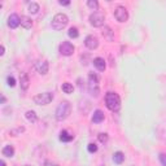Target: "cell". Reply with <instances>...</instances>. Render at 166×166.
Returning a JSON list of instances; mask_svg holds the SVG:
<instances>
[{
	"label": "cell",
	"instance_id": "cell-1",
	"mask_svg": "<svg viewBox=\"0 0 166 166\" xmlns=\"http://www.w3.org/2000/svg\"><path fill=\"white\" fill-rule=\"evenodd\" d=\"M105 105L110 112H118L121 109V97L116 92H108L105 95Z\"/></svg>",
	"mask_w": 166,
	"mask_h": 166
},
{
	"label": "cell",
	"instance_id": "cell-2",
	"mask_svg": "<svg viewBox=\"0 0 166 166\" xmlns=\"http://www.w3.org/2000/svg\"><path fill=\"white\" fill-rule=\"evenodd\" d=\"M70 112H72V105L69 101H61L59 104V107L56 108V112H55V116H56V120L57 121H65L70 116Z\"/></svg>",
	"mask_w": 166,
	"mask_h": 166
},
{
	"label": "cell",
	"instance_id": "cell-3",
	"mask_svg": "<svg viewBox=\"0 0 166 166\" xmlns=\"http://www.w3.org/2000/svg\"><path fill=\"white\" fill-rule=\"evenodd\" d=\"M69 24V18L65 13H57L55 14L53 20H52V29L56 30V31H60L64 27H66V25Z\"/></svg>",
	"mask_w": 166,
	"mask_h": 166
},
{
	"label": "cell",
	"instance_id": "cell-4",
	"mask_svg": "<svg viewBox=\"0 0 166 166\" xmlns=\"http://www.w3.org/2000/svg\"><path fill=\"white\" fill-rule=\"evenodd\" d=\"M88 91L92 96H97L100 92V87H99V77L94 73L88 74V83H87Z\"/></svg>",
	"mask_w": 166,
	"mask_h": 166
},
{
	"label": "cell",
	"instance_id": "cell-5",
	"mask_svg": "<svg viewBox=\"0 0 166 166\" xmlns=\"http://www.w3.org/2000/svg\"><path fill=\"white\" fill-rule=\"evenodd\" d=\"M53 94L52 92H43V94H38L33 97V101L37 105H48L52 100H53Z\"/></svg>",
	"mask_w": 166,
	"mask_h": 166
},
{
	"label": "cell",
	"instance_id": "cell-6",
	"mask_svg": "<svg viewBox=\"0 0 166 166\" xmlns=\"http://www.w3.org/2000/svg\"><path fill=\"white\" fill-rule=\"evenodd\" d=\"M104 21H105V14L103 12H94L90 16V24L94 26V27H101L104 25Z\"/></svg>",
	"mask_w": 166,
	"mask_h": 166
},
{
	"label": "cell",
	"instance_id": "cell-7",
	"mask_svg": "<svg viewBox=\"0 0 166 166\" xmlns=\"http://www.w3.org/2000/svg\"><path fill=\"white\" fill-rule=\"evenodd\" d=\"M114 17L118 22H126V21L129 20V12L125 7L118 5L114 11Z\"/></svg>",
	"mask_w": 166,
	"mask_h": 166
},
{
	"label": "cell",
	"instance_id": "cell-8",
	"mask_svg": "<svg viewBox=\"0 0 166 166\" xmlns=\"http://www.w3.org/2000/svg\"><path fill=\"white\" fill-rule=\"evenodd\" d=\"M74 51H75V47L70 42H62L60 44V53L62 56H72Z\"/></svg>",
	"mask_w": 166,
	"mask_h": 166
},
{
	"label": "cell",
	"instance_id": "cell-9",
	"mask_svg": "<svg viewBox=\"0 0 166 166\" xmlns=\"http://www.w3.org/2000/svg\"><path fill=\"white\" fill-rule=\"evenodd\" d=\"M85 44L86 47L88 48V49H96V48L99 47V39L96 38L95 35H88V37H86L85 39Z\"/></svg>",
	"mask_w": 166,
	"mask_h": 166
},
{
	"label": "cell",
	"instance_id": "cell-10",
	"mask_svg": "<svg viewBox=\"0 0 166 166\" xmlns=\"http://www.w3.org/2000/svg\"><path fill=\"white\" fill-rule=\"evenodd\" d=\"M35 69L39 74H47L48 73V69H49V65H48V61L47 60H40L35 64Z\"/></svg>",
	"mask_w": 166,
	"mask_h": 166
},
{
	"label": "cell",
	"instance_id": "cell-11",
	"mask_svg": "<svg viewBox=\"0 0 166 166\" xmlns=\"http://www.w3.org/2000/svg\"><path fill=\"white\" fill-rule=\"evenodd\" d=\"M20 18H21V17H20L18 14H16V13L11 14L9 17H8V26H9L11 29H16V27H18V26L21 25Z\"/></svg>",
	"mask_w": 166,
	"mask_h": 166
},
{
	"label": "cell",
	"instance_id": "cell-12",
	"mask_svg": "<svg viewBox=\"0 0 166 166\" xmlns=\"http://www.w3.org/2000/svg\"><path fill=\"white\" fill-rule=\"evenodd\" d=\"M29 86H30V78H29V75L26 73L21 74V77H20V87H21V90L26 91V90L29 88Z\"/></svg>",
	"mask_w": 166,
	"mask_h": 166
},
{
	"label": "cell",
	"instance_id": "cell-13",
	"mask_svg": "<svg viewBox=\"0 0 166 166\" xmlns=\"http://www.w3.org/2000/svg\"><path fill=\"white\" fill-rule=\"evenodd\" d=\"M94 66L97 69L99 72H104V70H105V68H107L105 60H104L103 57H96V59H94Z\"/></svg>",
	"mask_w": 166,
	"mask_h": 166
},
{
	"label": "cell",
	"instance_id": "cell-14",
	"mask_svg": "<svg viewBox=\"0 0 166 166\" xmlns=\"http://www.w3.org/2000/svg\"><path fill=\"white\" fill-rule=\"evenodd\" d=\"M104 118H105V116H104V113L100 110V109H97V110L94 112V116H92V122H94V123H101V122L104 121Z\"/></svg>",
	"mask_w": 166,
	"mask_h": 166
},
{
	"label": "cell",
	"instance_id": "cell-15",
	"mask_svg": "<svg viewBox=\"0 0 166 166\" xmlns=\"http://www.w3.org/2000/svg\"><path fill=\"white\" fill-rule=\"evenodd\" d=\"M20 22H21V26H22L24 29H30L33 26V20L27 16H21Z\"/></svg>",
	"mask_w": 166,
	"mask_h": 166
},
{
	"label": "cell",
	"instance_id": "cell-16",
	"mask_svg": "<svg viewBox=\"0 0 166 166\" xmlns=\"http://www.w3.org/2000/svg\"><path fill=\"white\" fill-rule=\"evenodd\" d=\"M25 117H26V120H27L29 122H31V123H35V122L38 121V116L34 110H27L25 113Z\"/></svg>",
	"mask_w": 166,
	"mask_h": 166
},
{
	"label": "cell",
	"instance_id": "cell-17",
	"mask_svg": "<svg viewBox=\"0 0 166 166\" xmlns=\"http://www.w3.org/2000/svg\"><path fill=\"white\" fill-rule=\"evenodd\" d=\"M73 139H74V136H73L72 134H69L68 131L64 130V131H61V132H60V140H61V142L68 143V142H72Z\"/></svg>",
	"mask_w": 166,
	"mask_h": 166
},
{
	"label": "cell",
	"instance_id": "cell-18",
	"mask_svg": "<svg viewBox=\"0 0 166 166\" xmlns=\"http://www.w3.org/2000/svg\"><path fill=\"white\" fill-rule=\"evenodd\" d=\"M123 161H125V155L122 153V152H116V153L113 155V162L114 164L121 165Z\"/></svg>",
	"mask_w": 166,
	"mask_h": 166
},
{
	"label": "cell",
	"instance_id": "cell-19",
	"mask_svg": "<svg viewBox=\"0 0 166 166\" xmlns=\"http://www.w3.org/2000/svg\"><path fill=\"white\" fill-rule=\"evenodd\" d=\"M2 153H3V156H5V157H13V156H14V148H13L12 145H5L3 148Z\"/></svg>",
	"mask_w": 166,
	"mask_h": 166
},
{
	"label": "cell",
	"instance_id": "cell-20",
	"mask_svg": "<svg viewBox=\"0 0 166 166\" xmlns=\"http://www.w3.org/2000/svg\"><path fill=\"white\" fill-rule=\"evenodd\" d=\"M61 88H62V91H64L65 94H72L73 91H74V87H73V85H72V83H68V82L62 83Z\"/></svg>",
	"mask_w": 166,
	"mask_h": 166
},
{
	"label": "cell",
	"instance_id": "cell-21",
	"mask_svg": "<svg viewBox=\"0 0 166 166\" xmlns=\"http://www.w3.org/2000/svg\"><path fill=\"white\" fill-rule=\"evenodd\" d=\"M103 35L105 37L109 42L113 40V31H112V29L110 27H108V26H105L104 27V31H103Z\"/></svg>",
	"mask_w": 166,
	"mask_h": 166
},
{
	"label": "cell",
	"instance_id": "cell-22",
	"mask_svg": "<svg viewBox=\"0 0 166 166\" xmlns=\"http://www.w3.org/2000/svg\"><path fill=\"white\" fill-rule=\"evenodd\" d=\"M68 35L69 38H73V39H77L78 37H79V31H78L77 27H70L68 31Z\"/></svg>",
	"mask_w": 166,
	"mask_h": 166
},
{
	"label": "cell",
	"instance_id": "cell-23",
	"mask_svg": "<svg viewBox=\"0 0 166 166\" xmlns=\"http://www.w3.org/2000/svg\"><path fill=\"white\" fill-rule=\"evenodd\" d=\"M39 11V4L38 3H30L29 4V12L33 13V14H35V13H38Z\"/></svg>",
	"mask_w": 166,
	"mask_h": 166
},
{
	"label": "cell",
	"instance_id": "cell-24",
	"mask_svg": "<svg viewBox=\"0 0 166 166\" xmlns=\"http://www.w3.org/2000/svg\"><path fill=\"white\" fill-rule=\"evenodd\" d=\"M99 142L101 143V144H107L108 140H109V135L105 134V132H101V134H99Z\"/></svg>",
	"mask_w": 166,
	"mask_h": 166
},
{
	"label": "cell",
	"instance_id": "cell-25",
	"mask_svg": "<svg viewBox=\"0 0 166 166\" xmlns=\"http://www.w3.org/2000/svg\"><path fill=\"white\" fill-rule=\"evenodd\" d=\"M87 5H88L92 11L97 12V9H99V3L96 2V0H88V2H87Z\"/></svg>",
	"mask_w": 166,
	"mask_h": 166
},
{
	"label": "cell",
	"instance_id": "cell-26",
	"mask_svg": "<svg viewBox=\"0 0 166 166\" xmlns=\"http://www.w3.org/2000/svg\"><path fill=\"white\" fill-rule=\"evenodd\" d=\"M87 149H88L90 153H95V152H97V145H96L95 143H90L88 145H87Z\"/></svg>",
	"mask_w": 166,
	"mask_h": 166
},
{
	"label": "cell",
	"instance_id": "cell-27",
	"mask_svg": "<svg viewBox=\"0 0 166 166\" xmlns=\"http://www.w3.org/2000/svg\"><path fill=\"white\" fill-rule=\"evenodd\" d=\"M7 82H8V86H9V87H14L16 86V79H14V77H12V75H9L7 78Z\"/></svg>",
	"mask_w": 166,
	"mask_h": 166
},
{
	"label": "cell",
	"instance_id": "cell-28",
	"mask_svg": "<svg viewBox=\"0 0 166 166\" xmlns=\"http://www.w3.org/2000/svg\"><path fill=\"white\" fill-rule=\"evenodd\" d=\"M158 158L161 161V164H162V166H166V155L165 153H160Z\"/></svg>",
	"mask_w": 166,
	"mask_h": 166
},
{
	"label": "cell",
	"instance_id": "cell-29",
	"mask_svg": "<svg viewBox=\"0 0 166 166\" xmlns=\"http://www.w3.org/2000/svg\"><path fill=\"white\" fill-rule=\"evenodd\" d=\"M22 131H24V127H20V129H17V130H12L11 131V135H12V136H17V134L22 132Z\"/></svg>",
	"mask_w": 166,
	"mask_h": 166
},
{
	"label": "cell",
	"instance_id": "cell-30",
	"mask_svg": "<svg viewBox=\"0 0 166 166\" xmlns=\"http://www.w3.org/2000/svg\"><path fill=\"white\" fill-rule=\"evenodd\" d=\"M59 4H60V5H70V0H65V2H62V0H60Z\"/></svg>",
	"mask_w": 166,
	"mask_h": 166
},
{
	"label": "cell",
	"instance_id": "cell-31",
	"mask_svg": "<svg viewBox=\"0 0 166 166\" xmlns=\"http://www.w3.org/2000/svg\"><path fill=\"white\" fill-rule=\"evenodd\" d=\"M4 51H5V48H4V46H2V52H0V55H4Z\"/></svg>",
	"mask_w": 166,
	"mask_h": 166
},
{
	"label": "cell",
	"instance_id": "cell-32",
	"mask_svg": "<svg viewBox=\"0 0 166 166\" xmlns=\"http://www.w3.org/2000/svg\"><path fill=\"white\" fill-rule=\"evenodd\" d=\"M7 101V99L5 97H4V96H2V104H4V103H5Z\"/></svg>",
	"mask_w": 166,
	"mask_h": 166
},
{
	"label": "cell",
	"instance_id": "cell-33",
	"mask_svg": "<svg viewBox=\"0 0 166 166\" xmlns=\"http://www.w3.org/2000/svg\"><path fill=\"white\" fill-rule=\"evenodd\" d=\"M0 166H7V165H5V162H4V161H3V160H2V161H0Z\"/></svg>",
	"mask_w": 166,
	"mask_h": 166
},
{
	"label": "cell",
	"instance_id": "cell-34",
	"mask_svg": "<svg viewBox=\"0 0 166 166\" xmlns=\"http://www.w3.org/2000/svg\"><path fill=\"white\" fill-rule=\"evenodd\" d=\"M26 166H29V165H26Z\"/></svg>",
	"mask_w": 166,
	"mask_h": 166
}]
</instances>
